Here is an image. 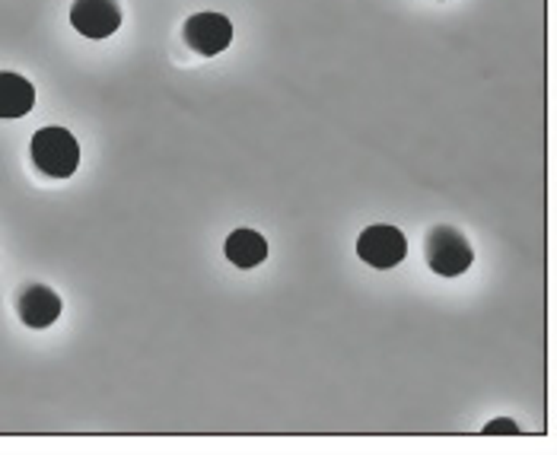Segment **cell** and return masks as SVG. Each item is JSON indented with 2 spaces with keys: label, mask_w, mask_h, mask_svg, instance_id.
I'll return each instance as SVG.
<instances>
[{
  "label": "cell",
  "mask_w": 557,
  "mask_h": 455,
  "mask_svg": "<svg viewBox=\"0 0 557 455\" xmlns=\"http://www.w3.org/2000/svg\"><path fill=\"white\" fill-rule=\"evenodd\" d=\"M484 433H519V427L513 420H494V423L484 427Z\"/></svg>",
  "instance_id": "cell-9"
},
{
  "label": "cell",
  "mask_w": 557,
  "mask_h": 455,
  "mask_svg": "<svg viewBox=\"0 0 557 455\" xmlns=\"http://www.w3.org/2000/svg\"><path fill=\"white\" fill-rule=\"evenodd\" d=\"M182 39L191 51H198L201 58H214L220 51L230 48L233 41V23L223 13H195L185 20Z\"/></svg>",
  "instance_id": "cell-3"
},
{
  "label": "cell",
  "mask_w": 557,
  "mask_h": 455,
  "mask_svg": "<svg viewBox=\"0 0 557 455\" xmlns=\"http://www.w3.org/2000/svg\"><path fill=\"white\" fill-rule=\"evenodd\" d=\"M226 258L236 265V268H256L261 265L264 258H268V243H264V236L256 233V230H233L230 233V239H226Z\"/></svg>",
  "instance_id": "cell-8"
},
{
  "label": "cell",
  "mask_w": 557,
  "mask_h": 455,
  "mask_svg": "<svg viewBox=\"0 0 557 455\" xmlns=\"http://www.w3.org/2000/svg\"><path fill=\"white\" fill-rule=\"evenodd\" d=\"M428 265L443 278H459L472 268L474 251L456 226H433L424 243Z\"/></svg>",
  "instance_id": "cell-2"
},
{
  "label": "cell",
  "mask_w": 557,
  "mask_h": 455,
  "mask_svg": "<svg viewBox=\"0 0 557 455\" xmlns=\"http://www.w3.org/2000/svg\"><path fill=\"white\" fill-rule=\"evenodd\" d=\"M29 153H33L36 169L45 172V175H51V179H71L77 172V165H81V144H77V137L67 127H58V124L39 127L33 134Z\"/></svg>",
  "instance_id": "cell-1"
},
{
  "label": "cell",
  "mask_w": 557,
  "mask_h": 455,
  "mask_svg": "<svg viewBox=\"0 0 557 455\" xmlns=\"http://www.w3.org/2000/svg\"><path fill=\"white\" fill-rule=\"evenodd\" d=\"M33 106H36V86L13 71H3L0 74V119H23L33 112Z\"/></svg>",
  "instance_id": "cell-7"
},
{
  "label": "cell",
  "mask_w": 557,
  "mask_h": 455,
  "mask_svg": "<svg viewBox=\"0 0 557 455\" xmlns=\"http://www.w3.org/2000/svg\"><path fill=\"white\" fill-rule=\"evenodd\" d=\"M357 255H360L367 265L386 271V268H395V265L405 261V255H408V239H405L401 230L386 226V223H376V226H370V230L360 233V239H357Z\"/></svg>",
  "instance_id": "cell-4"
},
{
  "label": "cell",
  "mask_w": 557,
  "mask_h": 455,
  "mask_svg": "<svg viewBox=\"0 0 557 455\" xmlns=\"http://www.w3.org/2000/svg\"><path fill=\"white\" fill-rule=\"evenodd\" d=\"M71 26L86 39H109L122 26V7L119 0H74Z\"/></svg>",
  "instance_id": "cell-5"
},
{
  "label": "cell",
  "mask_w": 557,
  "mask_h": 455,
  "mask_svg": "<svg viewBox=\"0 0 557 455\" xmlns=\"http://www.w3.org/2000/svg\"><path fill=\"white\" fill-rule=\"evenodd\" d=\"M16 316L29 329H48L61 316V296L45 284H23L16 293Z\"/></svg>",
  "instance_id": "cell-6"
}]
</instances>
